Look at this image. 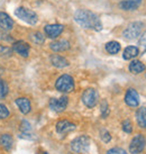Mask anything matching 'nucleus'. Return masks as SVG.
<instances>
[{
    "mask_svg": "<svg viewBox=\"0 0 146 154\" xmlns=\"http://www.w3.org/2000/svg\"><path fill=\"white\" fill-rule=\"evenodd\" d=\"M108 112H109V109H108V103L106 100H103L102 103H101V115H102L103 118H106V116L108 115Z\"/></svg>",
    "mask_w": 146,
    "mask_h": 154,
    "instance_id": "nucleus-30",
    "label": "nucleus"
},
{
    "mask_svg": "<svg viewBox=\"0 0 146 154\" xmlns=\"http://www.w3.org/2000/svg\"><path fill=\"white\" fill-rule=\"evenodd\" d=\"M125 103L129 107H137L139 105V96L135 89H128L125 94Z\"/></svg>",
    "mask_w": 146,
    "mask_h": 154,
    "instance_id": "nucleus-9",
    "label": "nucleus"
},
{
    "mask_svg": "<svg viewBox=\"0 0 146 154\" xmlns=\"http://www.w3.org/2000/svg\"><path fill=\"white\" fill-rule=\"evenodd\" d=\"M141 4L142 0H123L119 4V7L123 10H135L141 6Z\"/></svg>",
    "mask_w": 146,
    "mask_h": 154,
    "instance_id": "nucleus-16",
    "label": "nucleus"
},
{
    "mask_svg": "<svg viewBox=\"0 0 146 154\" xmlns=\"http://www.w3.org/2000/svg\"><path fill=\"white\" fill-rule=\"evenodd\" d=\"M75 128H77V126L69 120H60L56 124V132L59 134H66V133L74 131Z\"/></svg>",
    "mask_w": 146,
    "mask_h": 154,
    "instance_id": "nucleus-12",
    "label": "nucleus"
},
{
    "mask_svg": "<svg viewBox=\"0 0 146 154\" xmlns=\"http://www.w3.org/2000/svg\"><path fill=\"white\" fill-rule=\"evenodd\" d=\"M11 48H9V47H6L4 45H0V54L1 55H10L11 54Z\"/></svg>",
    "mask_w": 146,
    "mask_h": 154,
    "instance_id": "nucleus-33",
    "label": "nucleus"
},
{
    "mask_svg": "<svg viewBox=\"0 0 146 154\" xmlns=\"http://www.w3.org/2000/svg\"><path fill=\"white\" fill-rule=\"evenodd\" d=\"M82 101L88 108H93L98 103V92L97 90L89 88L82 94Z\"/></svg>",
    "mask_w": 146,
    "mask_h": 154,
    "instance_id": "nucleus-7",
    "label": "nucleus"
},
{
    "mask_svg": "<svg viewBox=\"0 0 146 154\" xmlns=\"http://www.w3.org/2000/svg\"><path fill=\"white\" fill-rule=\"evenodd\" d=\"M29 38L32 39V42L35 44H43L44 43V36L42 33L39 32H35L33 34H30Z\"/></svg>",
    "mask_w": 146,
    "mask_h": 154,
    "instance_id": "nucleus-23",
    "label": "nucleus"
},
{
    "mask_svg": "<svg viewBox=\"0 0 146 154\" xmlns=\"http://www.w3.org/2000/svg\"><path fill=\"white\" fill-rule=\"evenodd\" d=\"M16 105L18 106L19 110L22 111L23 114H28L32 109L30 106V101L27 98H18L16 99Z\"/></svg>",
    "mask_w": 146,
    "mask_h": 154,
    "instance_id": "nucleus-17",
    "label": "nucleus"
},
{
    "mask_svg": "<svg viewBox=\"0 0 146 154\" xmlns=\"http://www.w3.org/2000/svg\"><path fill=\"white\" fill-rule=\"evenodd\" d=\"M55 88L60 92H71L74 89V80L69 74H63L56 80Z\"/></svg>",
    "mask_w": 146,
    "mask_h": 154,
    "instance_id": "nucleus-4",
    "label": "nucleus"
},
{
    "mask_svg": "<svg viewBox=\"0 0 146 154\" xmlns=\"http://www.w3.org/2000/svg\"><path fill=\"white\" fill-rule=\"evenodd\" d=\"M107 154H127L126 151L124 149H120V147H114V149H110L108 150Z\"/></svg>",
    "mask_w": 146,
    "mask_h": 154,
    "instance_id": "nucleus-31",
    "label": "nucleus"
},
{
    "mask_svg": "<svg viewBox=\"0 0 146 154\" xmlns=\"http://www.w3.org/2000/svg\"><path fill=\"white\" fill-rule=\"evenodd\" d=\"M0 41H5V42H9L13 41L11 36L7 33H5V30H0Z\"/></svg>",
    "mask_w": 146,
    "mask_h": 154,
    "instance_id": "nucleus-32",
    "label": "nucleus"
},
{
    "mask_svg": "<svg viewBox=\"0 0 146 154\" xmlns=\"http://www.w3.org/2000/svg\"><path fill=\"white\" fill-rule=\"evenodd\" d=\"M50 60H51V63L55 68L62 69V68H66L69 65V61L66 60L65 57H63V56L59 55V54H53Z\"/></svg>",
    "mask_w": 146,
    "mask_h": 154,
    "instance_id": "nucleus-14",
    "label": "nucleus"
},
{
    "mask_svg": "<svg viewBox=\"0 0 146 154\" xmlns=\"http://www.w3.org/2000/svg\"><path fill=\"white\" fill-rule=\"evenodd\" d=\"M90 147V138L87 135H80L71 142V150L75 153H86Z\"/></svg>",
    "mask_w": 146,
    "mask_h": 154,
    "instance_id": "nucleus-2",
    "label": "nucleus"
},
{
    "mask_svg": "<svg viewBox=\"0 0 146 154\" xmlns=\"http://www.w3.org/2000/svg\"><path fill=\"white\" fill-rule=\"evenodd\" d=\"M139 46H141V52L143 53H145L146 52V32L143 33V35L141 36V38H139Z\"/></svg>",
    "mask_w": 146,
    "mask_h": 154,
    "instance_id": "nucleus-28",
    "label": "nucleus"
},
{
    "mask_svg": "<svg viewBox=\"0 0 146 154\" xmlns=\"http://www.w3.org/2000/svg\"><path fill=\"white\" fill-rule=\"evenodd\" d=\"M9 116V110L8 108L6 107L5 105L0 103V119H5Z\"/></svg>",
    "mask_w": 146,
    "mask_h": 154,
    "instance_id": "nucleus-29",
    "label": "nucleus"
},
{
    "mask_svg": "<svg viewBox=\"0 0 146 154\" xmlns=\"http://www.w3.org/2000/svg\"><path fill=\"white\" fill-rule=\"evenodd\" d=\"M123 131L128 133V134H130V133L133 132V124H132L130 120L128 119L124 120V123H123Z\"/></svg>",
    "mask_w": 146,
    "mask_h": 154,
    "instance_id": "nucleus-25",
    "label": "nucleus"
},
{
    "mask_svg": "<svg viewBox=\"0 0 146 154\" xmlns=\"http://www.w3.org/2000/svg\"><path fill=\"white\" fill-rule=\"evenodd\" d=\"M0 145L6 150H10L14 145V138L9 134H2L0 136Z\"/></svg>",
    "mask_w": 146,
    "mask_h": 154,
    "instance_id": "nucleus-19",
    "label": "nucleus"
},
{
    "mask_svg": "<svg viewBox=\"0 0 146 154\" xmlns=\"http://www.w3.org/2000/svg\"><path fill=\"white\" fill-rule=\"evenodd\" d=\"M100 137H101L102 142H105V143H109V142L111 141V135H110L109 132L106 131V129H102V131L100 132Z\"/></svg>",
    "mask_w": 146,
    "mask_h": 154,
    "instance_id": "nucleus-26",
    "label": "nucleus"
},
{
    "mask_svg": "<svg viewBox=\"0 0 146 154\" xmlns=\"http://www.w3.org/2000/svg\"><path fill=\"white\" fill-rule=\"evenodd\" d=\"M20 138H25V140H34V136L30 134V133H22L19 135Z\"/></svg>",
    "mask_w": 146,
    "mask_h": 154,
    "instance_id": "nucleus-34",
    "label": "nucleus"
},
{
    "mask_svg": "<svg viewBox=\"0 0 146 154\" xmlns=\"http://www.w3.org/2000/svg\"><path fill=\"white\" fill-rule=\"evenodd\" d=\"M145 145H146V140L145 137H144V135L137 134L132 140L130 144H129V152L133 154H139L145 149Z\"/></svg>",
    "mask_w": 146,
    "mask_h": 154,
    "instance_id": "nucleus-6",
    "label": "nucleus"
},
{
    "mask_svg": "<svg viewBox=\"0 0 146 154\" xmlns=\"http://www.w3.org/2000/svg\"><path fill=\"white\" fill-rule=\"evenodd\" d=\"M14 22L9 15L6 13H0V28L2 30H10L13 29Z\"/></svg>",
    "mask_w": 146,
    "mask_h": 154,
    "instance_id": "nucleus-13",
    "label": "nucleus"
},
{
    "mask_svg": "<svg viewBox=\"0 0 146 154\" xmlns=\"http://www.w3.org/2000/svg\"><path fill=\"white\" fill-rule=\"evenodd\" d=\"M74 20L83 28H90L95 30L102 29V24L95 13L87 9H79L74 14Z\"/></svg>",
    "mask_w": 146,
    "mask_h": 154,
    "instance_id": "nucleus-1",
    "label": "nucleus"
},
{
    "mask_svg": "<svg viewBox=\"0 0 146 154\" xmlns=\"http://www.w3.org/2000/svg\"><path fill=\"white\" fill-rule=\"evenodd\" d=\"M20 131H22V133H30L32 125L27 120H23L22 123H20Z\"/></svg>",
    "mask_w": 146,
    "mask_h": 154,
    "instance_id": "nucleus-27",
    "label": "nucleus"
},
{
    "mask_svg": "<svg viewBox=\"0 0 146 154\" xmlns=\"http://www.w3.org/2000/svg\"><path fill=\"white\" fill-rule=\"evenodd\" d=\"M136 120H137L139 127L146 128V108L141 107L136 111Z\"/></svg>",
    "mask_w": 146,
    "mask_h": 154,
    "instance_id": "nucleus-18",
    "label": "nucleus"
},
{
    "mask_svg": "<svg viewBox=\"0 0 146 154\" xmlns=\"http://www.w3.org/2000/svg\"><path fill=\"white\" fill-rule=\"evenodd\" d=\"M145 64L142 63L141 61H133L130 64H129V71L134 74H138V73H142L145 71Z\"/></svg>",
    "mask_w": 146,
    "mask_h": 154,
    "instance_id": "nucleus-21",
    "label": "nucleus"
},
{
    "mask_svg": "<svg viewBox=\"0 0 146 154\" xmlns=\"http://www.w3.org/2000/svg\"><path fill=\"white\" fill-rule=\"evenodd\" d=\"M105 47H106V51L109 54H111V55H115V54H117L118 52L120 51V44L118 43V42H115V41L108 42Z\"/></svg>",
    "mask_w": 146,
    "mask_h": 154,
    "instance_id": "nucleus-22",
    "label": "nucleus"
},
{
    "mask_svg": "<svg viewBox=\"0 0 146 154\" xmlns=\"http://www.w3.org/2000/svg\"><path fill=\"white\" fill-rule=\"evenodd\" d=\"M68 103H69V98L66 96H63L61 98H52L50 100V108L55 112H62L65 110Z\"/></svg>",
    "mask_w": 146,
    "mask_h": 154,
    "instance_id": "nucleus-8",
    "label": "nucleus"
},
{
    "mask_svg": "<svg viewBox=\"0 0 146 154\" xmlns=\"http://www.w3.org/2000/svg\"><path fill=\"white\" fill-rule=\"evenodd\" d=\"M139 54V50L136 46H128L125 48L124 53H123V57L124 60H132L134 57Z\"/></svg>",
    "mask_w": 146,
    "mask_h": 154,
    "instance_id": "nucleus-20",
    "label": "nucleus"
},
{
    "mask_svg": "<svg viewBox=\"0 0 146 154\" xmlns=\"http://www.w3.org/2000/svg\"><path fill=\"white\" fill-rule=\"evenodd\" d=\"M7 94H8V86L2 79H0V99H4Z\"/></svg>",
    "mask_w": 146,
    "mask_h": 154,
    "instance_id": "nucleus-24",
    "label": "nucleus"
},
{
    "mask_svg": "<svg viewBox=\"0 0 146 154\" xmlns=\"http://www.w3.org/2000/svg\"><path fill=\"white\" fill-rule=\"evenodd\" d=\"M142 28H143V23L134 22L127 26V28L124 30L123 35H124V37L126 39H135L141 35Z\"/></svg>",
    "mask_w": 146,
    "mask_h": 154,
    "instance_id": "nucleus-5",
    "label": "nucleus"
},
{
    "mask_svg": "<svg viewBox=\"0 0 146 154\" xmlns=\"http://www.w3.org/2000/svg\"><path fill=\"white\" fill-rule=\"evenodd\" d=\"M15 15L17 16L19 19H22L23 22L27 23L29 25H35L36 23L38 22V16L37 14L30 10V9L24 8V7H19L15 10Z\"/></svg>",
    "mask_w": 146,
    "mask_h": 154,
    "instance_id": "nucleus-3",
    "label": "nucleus"
},
{
    "mask_svg": "<svg viewBox=\"0 0 146 154\" xmlns=\"http://www.w3.org/2000/svg\"><path fill=\"white\" fill-rule=\"evenodd\" d=\"M13 48H14V51L16 52L17 54H19L20 56L27 57L28 54H29L30 46L26 43V42H24V41H18V42H15V43H14Z\"/></svg>",
    "mask_w": 146,
    "mask_h": 154,
    "instance_id": "nucleus-11",
    "label": "nucleus"
},
{
    "mask_svg": "<svg viewBox=\"0 0 146 154\" xmlns=\"http://www.w3.org/2000/svg\"><path fill=\"white\" fill-rule=\"evenodd\" d=\"M52 51L54 52H64L70 48V43L65 39H61V41H56L50 44Z\"/></svg>",
    "mask_w": 146,
    "mask_h": 154,
    "instance_id": "nucleus-15",
    "label": "nucleus"
},
{
    "mask_svg": "<svg viewBox=\"0 0 146 154\" xmlns=\"http://www.w3.org/2000/svg\"><path fill=\"white\" fill-rule=\"evenodd\" d=\"M42 154H48V153H46V152H44V153H42Z\"/></svg>",
    "mask_w": 146,
    "mask_h": 154,
    "instance_id": "nucleus-35",
    "label": "nucleus"
},
{
    "mask_svg": "<svg viewBox=\"0 0 146 154\" xmlns=\"http://www.w3.org/2000/svg\"><path fill=\"white\" fill-rule=\"evenodd\" d=\"M64 29L63 25L60 24H52V25H46L45 26V34L47 35L50 38H56L57 36H60L62 34V32Z\"/></svg>",
    "mask_w": 146,
    "mask_h": 154,
    "instance_id": "nucleus-10",
    "label": "nucleus"
}]
</instances>
